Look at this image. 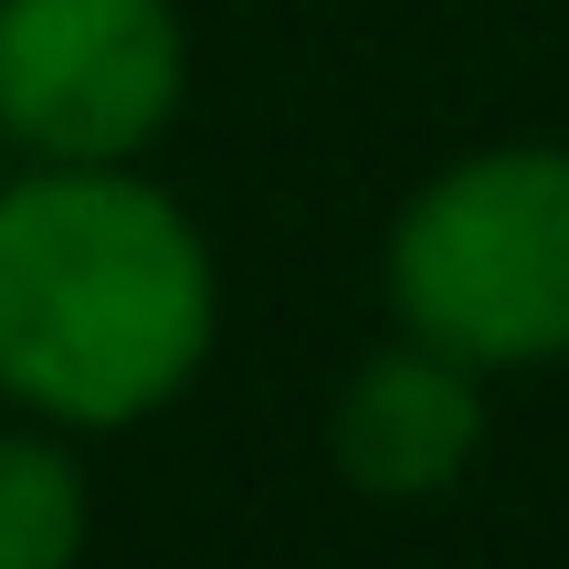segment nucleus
<instances>
[{
  "label": "nucleus",
  "instance_id": "obj_2",
  "mask_svg": "<svg viewBox=\"0 0 569 569\" xmlns=\"http://www.w3.org/2000/svg\"><path fill=\"white\" fill-rule=\"evenodd\" d=\"M380 284L401 338L486 369H559L569 359V148L507 138L443 159L380 243Z\"/></svg>",
  "mask_w": 569,
  "mask_h": 569
},
{
  "label": "nucleus",
  "instance_id": "obj_4",
  "mask_svg": "<svg viewBox=\"0 0 569 569\" xmlns=\"http://www.w3.org/2000/svg\"><path fill=\"white\" fill-rule=\"evenodd\" d=\"M486 453V369L443 359L432 338H390L327 401V465L380 507L465 486V465Z\"/></svg>",
  "mask_w": 569,
  "mask_h": 569
},
{
  "label": "nucleus",
  "instance_id": "obj_5",
  "mask_svg": "<svg viewBox=\"0 0 569 569\" xmlns=\"http://www.w3.org/2000/svg\"><path fill=\"white\" fill-rule=\"evenodd\" d=\"M96 528V486L74 465V432L11 411L0 422V569H74Z\"/></svg>",
  "mask_w": 569,
  "mask_h": 569
},
{
  "label": "nucleus",
  "instance_id": "obj_6",
  "mask_svg": "<svg viewBox=\"0 0 569 569\" xmlns=\"http://www.w3.org/2000/svg\"><path fill=\"white\" fill-rule=\"evenodd\" d=\"M11 169H21V159H11V138H0V190H11Z\"/></svg>",
  "mask_w": 569,
  "mask_h": 569
},
{
  "label": "nucleus",
  "instance_id": "obj_3",
  "mask_svg": "<svg viewBox=\"0 0 569 569\" xmlns=\"http://www.w3.org/2000/svg\"><path fill=\"white\" fill-rule=\"evenodd\" d=\"M180 96V0H0V138L21 169H138Z\"/></svg>",
  "mask_w": 569,
  "mask_h": 569
},
{
  "label": "nucleus",
  "instance_id": "obj_1",
  "mask_svg": "<svg viewBox=\"0 0 569 569\" xmlns=\"http://www.w3.org/2000/svg\"><path fill=\"white\" fill-rule=\"evenodd\" d=\"M222 338V264L148 169H11L0 401L53 432L159 422Z\"/></svg>",
  "mask_w": 569,
  "mask_h": 569
}]
</instances>
